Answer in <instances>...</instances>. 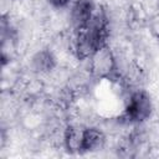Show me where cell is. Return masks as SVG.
Instances as JSON below:
<instances>
[{"label":"cell","instance_id":"obj_4","mask_svg":"<svg viewBox=\"0 0 159 159\" xmlns=\"http://www.w3.org/2000/svg\"><path fill=\"white\" fill-rule=\"evenodd\" d=\"M86 127L80 124H68L63 129L62 144L65 149L72 154L83 153Z\"/></svg>","mask_w":159,"mask_h":159},{"label":"cell","instance_id":"obj_1","mask_svg":"<svg viewBox=\"0 0 159 159\" xmlns=\"http://www.w3.org/2000/svg\"><path fill=\"white\" fill-rule=\"evenodd\" d=\"M88 73L94 80H119L118 60L108 43L98 47L88 58Z\"/></svg>","mask_w":159,"mask_h":159},{"label":"cell","instance_id":"obj_7","mask_svg":"<svg viewBox=\"0 0 159 159\" xmlns=\"http://www.w3.org/2000/svg\"><path fill=\"white\" fill-rule=\"evenodd\" d=\"M147 25H148V29H149L150 35L154 39L159 40V11H157L155 14H153V15L149 16Z\"/></svg>","mask_w":159,"mask_h":159},{"label":"cell","instance_id":"obj_8","mask_svg":"<svg viewBox=\"0 0 159 159\" xmlns=\"http://www.w3.org/2000/svg\"><path fill=\"white\" fill-rule=\"evenodd\" d=\"M73 0H47V2L52 6V7H56V9H63V7H67Z\"/></svg>","mask_w":159,"mask_h":159},{"label":"cell","instance_id":"obj_3","mask_svg":"<svg viewBox=\"0 0 159 159\" xmlns=\"http://www.w3.org/2000/svg\"><path fill=\"white\" fill-rule=\"evenodd\" d=\"M96 6L92 0H75L70 10V22L73 30L84 27L92 19Z\"/></svg>","mask_w":159,"mask_h":159},{"label":"cell","instance_id":"obj_9","mask_svg":"<svg viewBox=\"0 0 159 159\" xmlns=\"http://www.w3.org/2000/svg\"><path fill=\"white\" fill-rule=\"evenodd\" d=\"M15 1H20V0H15Z\"/></svg>","mask_w":159,"mask_h":159},{"label":"cell","instance_id":"obj_6","mask_svg":"<svg viewBox=\"0 0 159 159\" xmlns=\"http://www.w3.org/2000/svg\"><path fill=\"white\" fill-rule=\"evenodd\" d=\"M106 142H107V138L102 129L97 127H86L83 153L103 149L106 145Z\"/></svg>","mask_w":159,"mask_h":159},{"label":"cell","instance_id":"obj_2","mask_svg":"<svg viewBox=\"0 0 159 159\" xmlns=\"http://www.w3.org/2000/svg\"><path fill=\"white\" fill-rule=\"evenodd\" d=\"M153 112V102L148 92L140 88H133L129 92L125 108L119 119L125 124H142Z\"/></svg>","mask_w":159,"mask_h":159},{"label":"cell","instance_id":"obj_5","mask_svg":"<svg viewBox=\"0 0 159 159\" xmlns=\"http://www.w3.org/2000/svg\"><path fill=\"white\" fill-rule=\"evenodd\" d=\"M57 66V60L55 53L50 48L39 50L31 57V68L36 73L46 75L52 72Z\"/></svg>","mask_w":159,"mask_h":159}]
</instances>
